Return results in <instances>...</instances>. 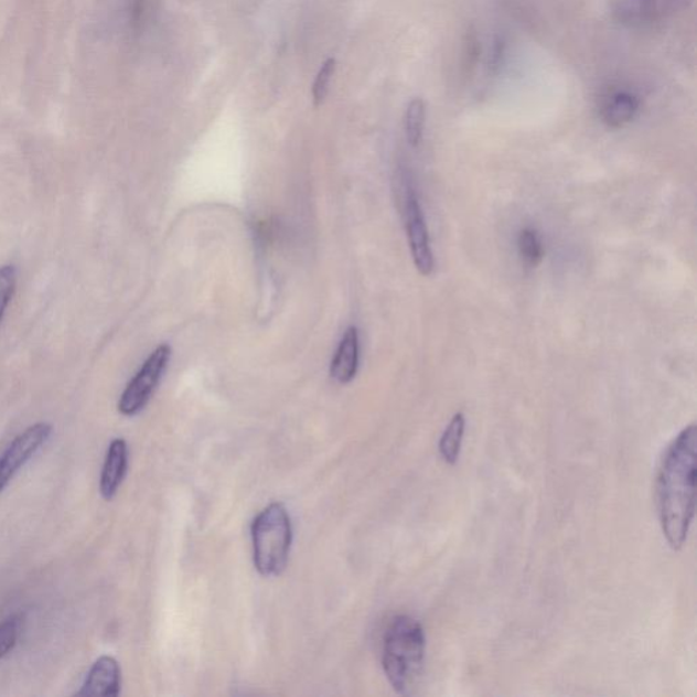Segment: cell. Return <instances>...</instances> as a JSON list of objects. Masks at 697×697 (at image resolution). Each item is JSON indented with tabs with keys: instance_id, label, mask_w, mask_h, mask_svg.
<instances>
[{
	"instance_id": "obj_8",
	"label": "cell",
	"mask_w": 697,
	"mask_h": 697,
	"mask_svg": "<svg viewBox=\"0 0 697 697\" xmlns=\"http://www.w3.org/2000/svg\"><path fill=\"white\" fill-rule=\"evenodd\" d=\"M121 689V669L114 656L103 655L92 665L79 696H118Z\"/></svg>"
},
{
	"instance_id": "obj_13",
	"label": "cell",
	"mask_w": 697,
	"mask_h": 697,
	"mask_svg": "<svg viewBox=\"0 0 697 697\" xmlns=\"http://www.w3.org/2000/svg\"><path fill=\"white\" fill-rule=\"evenodd\" d=\"M427 106L422 98H414L406 108L405 132L411 148L420 147L426 129Z\"/></svg>"
},
{
	"instance_id": "obj_4",
	"label": "cell",
	"mask_w": 697,
	"mask_h": 697,
	"mask_svg": "<svg viewBox=\"0 0 697 697\" xmlns=\"http://www.w3.org/2000/svg\"><path fill=\"white\" fill-rule=\"evenodd\" d=\"M171 353L172 349L167 344L154 349L121 394L118 404L120 415L132 417L143 410L159 386L162 375H164L171 360Z\"/></svg>"
},
{
	"instance_id": "obj_9",
	"label": "cell",
	"mask_w": 697,
	"mask_h": 697,
	"mask_svg": "<svg viewBox=\"0 0 697 697\" xmlns=\"http://www.w3.org/2000/svg\"><path fill=\"white\" fill-rule=\"evenodd\" d=\"M129 469V446L125 439H114L108 447L100 475V493L106 501L118 495Z\"/></svg>"
},
{
	"instance_id": "obj_2",
	"label": "cell",
	"mask_w": 697,
	"mask_h": 697,
	"mask_svg": "<svg viewBox=\"0 0 697 697\" xmlns=\"http://www.w3.org/2000/svg\"><path fill=\"white\" fill-rule=\"evenodd\" d=\"M427 637L420 621L400 614L388 624L383 637L382 665L399 695L414 693L426 664Z\"/></svg>"
},
{
	"instance_id": "obj_5",
	"label": "cell",
	"mask_w": 697,
	"mask_h": 697,
	"mask_svg": "<svg viewBox=\"0 0 697 697\" xmlns=\"http://www.w3.org/2000/svg\"><path fill=\"white\" fill-rule=\"evenodd\" d=\"M688 4V0H612V14L621 25L643 29L673 19Z\"/></svg>"
},
{
	"instance_id": "obj_16",
	"label": "cell",
	"mask_w": 697,
	"mask_h": 697,
	"mask_svg": "<svg viewBox=\"0 0 697 697\" xmlns=\"http://www.w3.org/2000/svg\"><path fill=\"white\" fill-rule=\"evenodd\" d=\"M21 630L20 615H9L8 619L0 621V658H4L17 646Z\"/></svg>"
},
{
	"instance_id": "obj_3",
	"label": "cell",
	"mask_w": 697,
	"mask_h": 697,
	"mask_svg": "<svg viewBox=\"0 0 697 697\" xmlns=\"http://www.w3.org/2000/svg\"><path fill=\"white\" fill-rule=\"evenodd\" d=\"M251 539L255 569L265 578L280 577L293 543L292 519L282 503L260 511L251 525Z\"/></svg>"
},
{
	"instance_id": "obj_11",
	"label": "cell",
	"mask_w": 697,
	"mask_h": 697,
	"mask_svg": "<svg viewBox=\"0 0 697 697\" xmlns=\"http://www.w3.org/2000/svg\"><path fill=\"white\" fill-rule=\"evenodd\" d=\"M641 109V100L630 90L609 92L601 103L600 112L603 124L620 129L631 124Z\"/></svg>"
},
{
	"instance_id": "obj_14",
	"label": "cell",
	"mask_w": 697,
	"mask_h": 697,
	"mask_svg": "<svg viewBox=\"0 0 697 697\" xmlns=\"http://www.w3.org/2000/svg\"><path fill=\"white\" fill-rule=\"evenodd\" d=\"M519 254L526 265L536 267L544 259V247L537 232L530 228L523 229L518 237Z\"/></svg>"
},
{
	"instance_id": "obj_6",
	"label": "cell",
	"mask_w": 697,
	"mask_h": 697,
	"mask_svg": "<svg viewBox=\"0 0 697 697\" xmlns=\"http://www.w3.org/2000/svg\"><path fill=\"white\" fill-rule=\"evenodd\" d=\"M51 423L37 422L25 429L11 441L8 449L0 455V493L9 486L20 470L43 449L50 440Z\"/></svg>"
},
{
	"instance_id": "obj_15",
	"label": "cell",
	"mask_w": 697,
	"mask_h": 697,
	"mask_svg": "<svg viewBox=\"0 0 697 697\" xmlns=\"http://www.w3.org/2000/svg\"><path fill=\"white\" fill-rule=\"evenodd\" d=\"M19 271L14 265L0 267V324L3 322L4 313L14 298Z\"/></svg>"
},
{
	"instance_id": "obj_10",
	"label": "cell",
	"mask_w": 697,
	"mask_h": 697,
	"mask_svg": "<svg viewBox=\"0 0 697 697\" xmlns=\"http://www.w3.org/2000/svg\"><path fill=\"white\" fill-rule=\"evenodd\" d=\"M360 341L357 328L351 326L342 335L335 356L331 362L330 375L340 385H347L357 375Z\"/></svg>"
},
{
	"instance_id": "obj_12",
	"label": "cell",
	"mask_w": 697,
	"mask_h": 697,
	"mask_svg": "<svg viewBox=\"0 0 697 697\" xmlns=\"http://www.w3.org/2000/svg\"><path fill=\"white\" fill-rule=\"evenodd\" d=\"M464 431H467V417L462 411H458L451 418L439 441V452L443 461L455 464L461 455Z\"/></svg>"
},
{
	"instance_id": "obj_17",
	"label": "cell",
	"mask_w": 697,
	"mask_h": 697,
	"mask_svg": "<svg viewBox=\"0 0 697 697\" xmlns=\"http://www.w3.org/2000/svg\"><path fill=\"white\" fill-rule=\"evenodd\" d=\"M335 60L330 57V60L323 63L321 69H319L315 83H313L312 86L313 104H315L317 107L322 106L324 100H326L331 79H333V75L335 73Z\"/></svg>"
},
{
	"instance_id": "obj_1",
	"label": "cell",
	"mask_w": 697,
	"mask_h": 697,
	"mask_svg": "<svg viewBox=\"0 0 697 697\" xmlns=\"http://www.w3.org/2000/svg\"><path fill=\"white\" fill-rule=\"evenodd\" d=\"M697 431L690 423L672 441L656 475L662 533L673 550L683 548L695 518Z\"/></svg>"
},
{
	"instance_id": "obj_7",
	"label": "cell",
	"mask_w": 697,
	"mask_h": 697,
	"mask_svg": "<svg viewBox=\"0 0 697 697\" xmlns=\"http://www.w3.org/2000/svg\"><path fill=\"white\" fill-rule=\"evenodd\" d=\"M405 226L408 234L411 259L418 272L429 277L435 270V258L429 239L426 217L415 190L408 187L405 197Z\"/></svg>"
}]
</instances>
